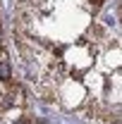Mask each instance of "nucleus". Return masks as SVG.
<instances>
[{"instance_id":"nucleus-1","label":"nucleus","mask_w":122,"mask_h":124,"mask_svg":"<svg viewBox=\"0 0 122 124\" xmlns=\"http://www.w3.org/2000/svg\"><path fill=\"white\" fill-rule=\"evenodd\" d=\"M0 79H2L5 84L12 79V69H10V62H7V60H2V62H0Z\"/></svg>"},{"instance_id":"nucleus-2","label":"nucleus","mask_w":122,"mask_h":124,"mask_svg":"<svg viewBox=\"0 0 122 124\" xmlns=\"http://www.w3.org/2000/svg\"><path fill=\"white\" fill-rule=\"evenodd\" d=\"M103 2H108V0H91V5H93V7H101Z\"/></svg>"}]
</instances>
